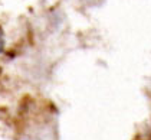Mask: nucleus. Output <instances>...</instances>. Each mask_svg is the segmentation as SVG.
<instances>
[{
	"label": "nucleus",
	"mask_w": 151,
	"mask_h": 140,
	"mask_svg": "<svg viewBox=\"0 0 151 140\" xmlns=\"http://www.w3.org/2000/svg\"><path fill=\"white\" fill-rule=\"evenodd\" d=\"M3 48H4V41H3V33L0 30V52L3 51Z\"/></svg>",
	"instance_id": "nucleus-1"
}]
</instances>
